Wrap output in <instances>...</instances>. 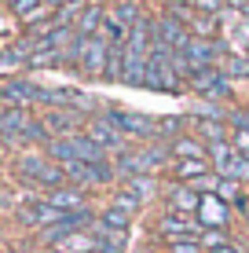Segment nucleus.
Masks as SVG:
<instances>
[{"instance_id": "obj_28", "label": "nucleus", "mask_w": 249, "mask_h": 253, "mask_svg": "<svg viewBox=\"0 0 249 253\" xmlns=\"http://www.w3.org/2000/svg\"><path fill=\"white\" fill-rule=\"evenodd\" d=\"M88 7H92V0H66V4L55 11V22H59V26H70V30H73L77 19H81Z\"/></svg>"}, {"instance_id": "obj_38", "label": "nucleus", "mask_w": 249, "mask_h": 253, "mask_svg": "<svg viewBox=\"0 0 249 253\" xmlns=\"http://www.w3.org/2000/svg\"><path fill=\"white\" fill-rule=\"evenodd\" d=\"M231 147H235V151L238 154H249V132H246V128H231Z\"/></svg>"}, {"instance_id": "obj_2", "label": "nucleus", "mask_w": 249, "mask_h": 253, "mask_svg": "<svg viewBox=\"0 0 249 253\" xmlns=\"http://www.w3.org/2000/svg\"><path fill=\"white\" fill-rule=\"evenodd\" d=\"M103 114H107V121L125 139H140V143H154V139H158V118H150V114H140V110H117V107H107Z\"/></svg>"}, {"instance_id": "obj_45", "label": "nucleus", "mask_w": 249, "mask_h": 253, "mask_svg": "<svg viewBox=\"0 0 249 253\" xmlns=\"http://www.w3.org/2000/svg\"><path fill=\"white\" fill-rule=\"evenodd\" d=\"M0 209H4V206H0Z\"/></svg>"}, {"instance_id": "obj_35", "label": "nucleus", "mask_w": 249, "mask_h": 253, "mask_svg": "<svg viewBox=\"0 0 249 253\" xmlns=\"http://www.w3.org/2000/svg\"><path fill=\"white\" fill-rule=\"evenodd\" d=\"M110 206L125 209V213H132V216H136V213H140V209H143V202H140V198H136V195H132V191H128L125 184H121V187L114 191V202H110Z\"/></svg>"}, {"instance_id": "obj_27", "label": "nucleus", "mask_w": 249, "mask_h": 253, "mask_svg": "<svg viewBox=\"0 0 249 253\" xmlns=\"http://www.w3.org/2000/svg\"><path fill=\"white\" fill-rule=\"evenodd\" d=\"M125 187L132 191L140 202H150V198H158V195H161L158 176H132V180H125Z\"/></svg>"}, {"instance_id": "obj_7", "label": "nucleus", "mask_w": 249, "mask_h": 253, "mask_svg": "<svg viewBox=\"0 0 249 253\" xmlns=\"http://www.w3.org/2000/svg\"><path fill=\"white\" fill-rule=\"evenodd\" d=\"M66 213H59L55 206H48L40 195H30L26 198V206H19V224H26V228H37V231H44L51 228V224H59Z\"/></svg>"}, {"instance_id": "obj_4", "label": "nucleus", "mask_w": 249, "mask_h": 253, "mask_svg": "<svg viewBox=\"0 0 249 253\" xmlns=\"http://www.w3.org/2000/svg\"><path fill=\"white\" fill-rule=\"evenodd\" d=\"M187 88H191L194 95H202L205 103H227L231 99V81L224 74H220L216 66L209 70H194L191 81H187Z\"/></svg>"}, {"instance_id": "obj_15", "label": "nucleus", "mask_w": 249, "mask_h": 253, "mask_svg": "<svg viewBox=\"0 0 249 253\" xmlns=\"http://www.w3.org/2000/svg\"><path fill=\"white\" fill-rule=\"evenodd\" d=\"M198 224H202V228H227V224H231V206L220 195L205 191V195H202V209H198Z\"/></svg>"}, {"instance_id": "obj_44", "label": "nucleus", "mask_w": 249, "mask_h": 253, "mask_svg": "<svg viewBox=\"0 0 249 253\" xmlns=\"http://www.w3.org/2000/svg\"><path fill=\"white\" fill-rule=\"evenodd\" d=\"M4 253H22V250H19V246H7V250H4Z\"/></svg>"}, {"instance_id": "obj_3", "label": "nucleus", "mask_w": 249, "mask_h": 253, "mask_svg": "<svg viewBox=\"0 0 249 253\" xmlns=\"http://www.w3.org/2000/svg\"><path fill=\"white\" fill-rule=\"evenodd\" d=\"M40 99H44V88L40 84H33L30 77H4L0 81V107H40Z\"/></svg>"}, {"instance_id": "obj_43", "label": "nucleus", "mask_w": 249, "mask_h": 253, "mask_svg": "<svg viewBox=\"0 0 249 253\" xmlns=\"http://www.w3.org/2000/svg\"><path fill=\"white\" fill-rule=\"evenodd\" d=\"M7 202V191H4V180H0V206Z\"/></svg>"}, {"instance_id": "obj_10", "label": "nucleus", "mask_w": 249, "mask_h": 253, "mask_svg": "<svg viewBox=\"0 0 249 253\" xmlns=\"http://www.w3.org/2000/svg\"><path fill=\"white\" fill-rule=\"evenodd\" d=\"M107 55H110V41H107V37H84L81 74H88V77H107Z\"/></svg>"}, {"instance_id": "obj_40", "label": "nucleus", "mask_w": 249, "mask_h": 253, "mask_svg": "<svg viewBox=\"0 0 249 253\" xmlns=\"http://www.w3.org/2000/svg\"><path fill=\"white\" fill-rule=\"evenodd\" d=\"M194 11H209V15H224V0H194Z\"/></svg>"}, {"instance_id": "obj_26", "label": "nucleus", "mask_w": 249, "mask_h": 253, "mask_svg": "<svg viewBox=\"0 0 249 253\" xmlns=\"http://www.w3.org/2000/svg\"><path fill=\"white\" fill-rule=\"evenodd\" d=\"M19 139H22V143H30V147H48L55 136L48 132L44 118H30V121H26V128H22V136H19Z\"/></svg>"}, {"instance_id": "obj_12", "label": "nucleus", "mask_w": 249, "mask_h": 253, "mask_svg": "<svg viewBox=\"0 0 249 253\" xmlns=\"http://www.w3.org/2000/svg\"><path fill=\"white\" fill-rule=\"evenodd\" d=\"M143 88H154V92H179V88H183V81L173 74V66H169V63H161V59H150V55H147Z\"/></svg>"}, {"instance_id": "obj_31", "label": "nucleus", "mask_w": 249, "mask_h": 253, "mask_svg": "<svg viewBox=\"0 0 249 253\" xmlns=\"http://www.w3.org/2000/svg\"><path fill=\"white\" fill-rule=\"evenodd\" d=\"M187 132V118H158V139L161 143H173L176 136H183Z\"/></svg>"}, {"instance_id": "obj_34", "label": "nucleus", "mask_w": 249, "mask_h": 253, "mask_svg": "<svg viewBox=\"0 0 249 253\" xmlns=\"http://www.w3.org/2000/svg\"><path fill=\"white\" fill-rule=\"evenodd\" d=\"M198 239H202L205 253H209V250H216V246H224V242H235L227 228H202V235H198Z\"/></svg>"}, {"instance_id": "obj_24", "label": "nucleus", "mask_w": 249, "mask_h": 253, "mask_svg": "<svg viewBox=\"0 0 249 253\" xmlns=\"http://www.w3.org/2000/svg\"><path fill=\"white\" fill-rule=\"evenodd\" d=\"M99 228H107V231H121L128 235L132 231V213H125V209H117V206H107V209H99Z\"/></svg>"}, {"instance_id": "obj_32", "label": "nucleus", "mask_w": 249, "mask_h": 253, "mask_svg": "<svg viewBox=\"0 0 249 253\" xmlns=\"http://www.w3.org/2000/svg\"><path fill=\"white\" fill-rule=\"evenodd\" d=\"M213 195H220V198H224V202H227L231 209H235V202H238V198H242V195H246V187H242V184H238V180H227V176H216V191H213Z\"/></svg>"}, {"instance_id": "obj_1", "label": "nucleus", "mask_w": 249, "mask_h": 253, "mask_svg": "<svg viewBox=\"0 0 249 253\" xmlns=\"http://www.w3.org/2000/svg\"><path fill=\"white\" fill-rule=\"evenodd\" d=\"M15 172H19V180H22V184L40 187V195H44V191H55V187H63V184H66L63 165H59V162H51L48 154H40V151H26V154H19V158H15Z\"/></svg>"}, {"instance_id": "obj_36", "label": "nucleus", "mask_w": 249, "mask_h": 253, "mask_svg": "<svg viewBox=\"0 0 249 253\" xmlns=\"http://www.w3.org/2000/svg\"><path fill=\"white\" fill-rule=\"evenodd\" d=\"M165 253H205L202 239H173L165 242Z\"/></svg>"}, {"instance_id": "obj_33", "label": "nucleus", "mask_w": 249, "mask_h": 253, "mask_svg": "<svg viewBox=\"0 0 249 253\" xmlns=\"http://www.w3.org/2000/svg\"><path fill=\"white\" fill-rule=\"evenodd\" d=\"M125 74V44H110L107 55V81H121Z\"/></svg>"}, {"instance_id": "obj_37", "label": "nucleus", "mask_w": 249, "mask_h": 253, "mask_svg": "<svg viewBox=\"0 0 249 253\" xmlns=\"http://www.w3.org/2000/svg\"><path fill=\"white\" fill-rule=\"evenodd\" d=\"M4 4L11 7V11L19 15V19H26V15H30V11H37V7L44 4V0H4Z\"/></svg>"}, {"instance_id": "obj_21", "label": "nucleus", "mask_w": 249, "mask_h": 253, "mask_svg": "<svg viewBox=\"0 0 249 253\" xmlns=\"http://www.w3.org/2000/svg\"><path fill=\"white\" fill-rule=\"evenodd\" d=\"M191 128H194V136L202 139L205 147L209 143H220V139H227V121H209V118H191Z\"/></svg>"}, {"instance_id": "obj_22", "label": "nucleus", "mask_w": 249, "mask_h": 253, "mask_svg": "<svg viewBox=\"0 0 249 253\" xmlns=\"http://www.w3.org/2000/svg\"><path fill=\"white\" fill-rule=\"evenodd\" d=\"M103 26H107V7H96L92 4L88 11L77 19V37H103Z\"/></svg>"}, {"instance_id": "obj_19", "label": "nucleus", "mask_w": 249, "mask_h": 253, "mask_svg": "<svg viewBox=\"0 0 249 253\" xmlns=\"http://www.w3.org/2000/svg\"><path fill=\"white\" fill-rule=\"evenodd\" d=\"M169 154H173V162H179V158H209V147H205L194 132L191 136L183 132V136H176L173 143H169Z\"/></svg>"}, {"instance_id": "obj_17", "label": "nucleus", "mask_w": 249, "mask_h": 253, "mask_svg": "<svg viewBox=\"0 0 249 253\" xmlns=\"http://www.w3.org/2000/svg\"><path fill=\"white\" fill-rule=\"evenodd\" d=\"M150 44H154V15L143 11V15H140V22L128 30L125 48L132 51V55H143V59H147V55H150Z\"/></svg>"}, {"instance_id": "obj_20", "label": "nucleus", "mask_w": 249, "mask_h": 253, "mask_svg": "<svg viewBox=\"0 0 249 253\" xmlns=\"http://www.w3.org/2000/svg\"><path fill=\"white\" fill-rule=\"evenodd\" d=\"M220 26H224V15L194 11V19H191V37H202V41H216V37H220Z\"/></svg>"}, {"instance_id": "obj_5", "label": "nucleus", "mask_w": 249, "mask_h": 253, "mask_svg": "<svg viewBox=\"0 0 249 253\" xmlns=\"http://www.w3.org/2000/svg\"><path fill=\"white\" fill-rule=\"evenodd\" d=\"M161 242H173V239H198L202 235V224L198 216H183V213H173V209H165V213L158 216V228H154Z\"/></svg>"}, {"instance_id": "obj_30", "label": "nucleus", "mask_w": 249, "mask_h": 253, "mask_svg": "<svg viewBox=\"0 0 249 253\" xmlns=\"http://www.w3.org/2000/svg\"><path fill=\"white\" fill-rule=\"evenodd\" d=\"M216 176H227V180H238V184H249V154H235Z\"/></svg>"}, {"instance_id": "obj_11", "label": "nucleus", "mask_w": 249, "mask_h": 253, "mask_svg": "<svg viewBox=\"0 0 249 253\" xmlns=\"http://www.w3.org/2000/svg\"><path fill=\"white\" fill-rule=\"evenodd\" d=\"M154 41H161V44H169L173 51H179L191 41V30H187L179 19H173L169 11H161L158 19H154Z\"/></svg>"}, {"instance_id": "obj_8", "label": "nucleus", "mask_w": 249, "mask_h": 253, "mask_svg": "<svg viewBox=\"0 0 249 253\" xmlns=\"http://www.w3.org/2000/svg\"><path fill=\"white\" fill-rule=\"evenodd\" d=\"M187 55V63L191 70H209V66H220V59H224L227 44H220V41H202V37H191L183 48H179Z\"/></svg>"}, {"instance_id": "obj_18", "label": "nucleus", "mask_w": 249, "mask_h": 253, "mask_svg": "<svg viewBox=\"0 0 249 253\" xmlns=\"http://www.w3.org/2000/svg\"><path fill=\"white\" fill-rule=\"evenodd\" d=\"M26 121H30V110H22V107H0V139H4V143L19 139L22 128H26Z\"/></svg>"}, {"instance_id": "obj_29", "label": "nucleus", "mask_w": 249, "mask_h": 253, "mask_svg": "<svg viewBox=\"0 0 249 253\" xmlns=\"http://www.w3.org/2000/svg\"><path fill=\"white\" fill-rule=\"evenodd\" d=\"M143 74H147V59L132 55V51L125 48V74H121V81L125 84H143Z\"/></svg>"}, {"instance_id": "obj_16", "label": "nucleus", "mask_w": 249, "mask_h": 253, "mask_svg": "<svg viewBox=\"0 0 249 253\" xmlns=\"http://www.w3.org/2000/svg\"><path fill=\"white\" fill-rule=\"evenodd\" d=\"M40 198H44L48 206H55L59 213H73V209L88 206V191H81V187H73V184H63V187H55V191H44Z\"/></svg>"}, {"instance_id": "obj_23", "label": "nucleus", "mask_w": 249, "mask_h": 253, "mask_svg": "<svg viewBox=\"0 0 249 253\" xmlns=\"http://www.w3.org/2000/svg\"><path fill=\"white\" fill-rule=\"evenodd\" d=\"M216 70L227 77V81H242V77H249V55H242V51H235V48H227Z\"/></svg>"}, {"instance_id": "obj_14", "label": "nucleus", "mask_w": 249, "mask_h": 253, "mask_svg": "<svg viewBox=\"0 0 249 253\" xmlns=\"http://www.w3.org/2000/svg\"><path fill=\"white\" fill-rule=\"evenodd\" d=\"M44 125H48V132L59 139V136L81 132V128L88 125V118H84L81 110H44Z\"/></svg>"}, {"instance_id": "obj_13", "label": "nucleus", "mask_w": 249, "mask_h": 253, "mask_svg": "<svg viewBox=\"0 0 249 253\" xmlns=\"http://www.w3.org/2000/svg\"><path fill=\"white\" fill-rule=\"evenodd\" d=\"M169 172L176 176V184H194V187H202L205 180H213L209 158H179V162L169 165Z\"/></svg>"}, {"instance_id": "obj_42", "label": "nucleus", "mask_w": 249, "mask_h": 253, "mask_svg": "<svg viewBox=\"0 0 249 253\" xmlns=\"http://www.w3.org/2000/svg\"><path fill=\"white\" fill-rule=\"evenodd\" d=\"M44 4H48V7H55V11H59V7L66 4V0H44Z\"/></svg>"}, {"instance_id": "obj_25", "label": "nucleus", "mask_w": 249, "mask_h": 253, "mask_svg": "<svg viewBox=\"0 0 249 253\" xmlns=\"http://www.w3.org/2000/svg\"><path fill=\"white\" fill-rule=\"evenodd\" d=\"M92 235H96V242H99V253H128V235L107 231V228H99V224H92Z\"/></svg>"}, {"instance_id": "obj_41", "label": "nucleus", "mask_w": 249, "mask_h": 253, "mask_svg": "<svg viewBox=\"0 0 249 253\" xmlns=\"http://www.w3.org/2000/svg\"><path fill=\"white\" fill-rule=\"evenodd\" d=\"M209 253H242V246H238V242H224V246H216V250H209Z\"/></svg>"}, {"instance_id": "obj_6", "label": "nucleus", "mask_w": 249, "mask_h": 253, "mask_svg": "<svg viewBox=\"0 0 249 253\" xmlns=\"http://www.w3.org/2000/svg\"><path fill=\"white\" fill-rule=\"evenodd\" d=\"M84 132H88V139H92V143H99L103 151L110 154V158H114V154H121V151H128V139H125L121 132H117L114 125H110L103 110H99L96 118H88V125H84Z\"/></svg>"}, {"instance_id": "obj_39", "label": "nucleus", "mask_w": 249, "mask_h": 253, "mask_svg": "<svg viewBox=\"0 0 249 253\" xmlns=\"http://www.w3.org/2000/svg\"><path fill=\"white\" fill-rule=\"evenodd\" d=\"M227 125H231V128H246V132H249V107H246V110H238V107L227 110Z\"/></svg>"}, {"instance_id": "obj_9", "label": "nucleus", "mask_w": 249, "mask_h": 253, "mask_svg": "<svg viewBox=\"0 0 249 253\" xmlns=\"http://www.w3.org/2000/svg\"><path fill=\"white\" fill-rule=\"evenodd\" d=\"M202 195L194 184H173L165 191V209H173V213H183V216H198L202 209Z\"/></svg>"}]
</instances>
